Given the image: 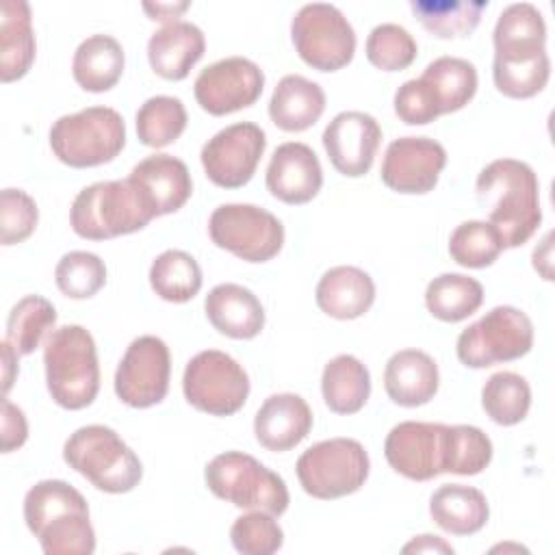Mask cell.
Wrapping results in <instances>:
<instances>
[{"mask_svg": "<svg viewBox=\"0 0 555 555\" xmlns=\"http://www.w3.org/2000/svg\"><path fill=\"white\" fill-rule=\"evenodd\" d=\"M494 87L514 100L540 93L551 76L546 54V24L540 9L531 2L505 7L494 24Z\"/></svg>", "mask_w": 555, "mask_h": 555, "instance_id": "6da1fadb", "label": "cell"}, {"mask_svg": "<svg viewBox=\"0 0 555 555\" xmlns=\"http://www.w3.org/2000/svg\"><path fill=\"white\" fill-rule=\"evenodd\" d=\"M475 195L505 247H520L542 223L540 182L525 160L496 158L488 163L477 176Z\"/></svg>", "mask_w": 555, "mask_h": 555, "instance_id": "7a4b0ae2", "label": "cell"}, {"mask_svg": "<svg viewBox=\"0 0 555 555\" xmlns=\"http://www.w3.org/2000/svg\"><path fill=\"white\" fill-rule=\"evenodd\" d=\"M24 520L46 555H91L95 551L87 499L63 479H41L26 492Z\"/></svg>", "mask_w": 555, "mask_h": 555, "instance_id": "3957f363", "label": "cell"}, {"mask_svg": "<svg viewBox=\"0 0 555 555\" xmlns=\"http://www.w3.org/2000/svg\"><path fill=\"white\" fill-rule=\"evenodd\" d=\"M154 217V208L130 178L93 182L74 197L69 208L72 230L89 241L132 234Z\"/></svg>", "mask_w": 555, "mask_h": 555, "instance_id": "277c9868", "label": "cell"}, {"mask_svg": "<svg viewBox=\"0 0 555 555\" xmlns=\"http://www.w3.org/2000/svg\"><path fill=\"white\" fill-rule=\"evenodd\" d=\"M43 366L48 392L61 408L82 410L98 397V349L91 332L82 325H63L48 334Z\"/></svg>", "mask_w": 555, "mask_h": 555, "instance_id": "5b68a950", "label": "cell"}, {"mask_svg": "<svg viewBox=\"0 0 555 555\" xmlns=\"http://www.w3.org/2000/svg\"><path fill=\"white\" fill-rule=\"evenodd\" d=\"M63 460L98 490L111 494L130 492L143 477L137 453L106 425L78 427L63 444Z\"/></svg>", "mask_w": 555, "mask_h": 555, "instance_id": "8992f818", "label": "cell"}, {"mask_svg": "<svg viewBox=\"0 0 555 555\" xmlns=\"http://www.w3.org/2000/svg\"><path fill=\"white\" fill-rule=\"evenodd\" d=\"M126 145V121L111 106H89L59 117L50 128L54 156L76 169L111 163Z\"/></svg>", "mask_w": 555, "mask_h": 555, "instance_id": "52a82bcc", "label": "cell"}, {"mask_svg": "<svg viewBox=\"0 0 555 555\" xmlns=\"http://www.w3.org/2000/svg\"><path fill=\"white\" fill-rule=\"evenodd\" d=\"M204 479L217 499L243 509H262L282 516L291 501L284 479L243 451L215 455L206 464Z\"/></svg>", "mask_w": 555, "mask_h": 555, "instance_id": "ba28073f", "label": "cell"}, {"mask_svg": "<svg viewBox=\"0 0 555 555\" xmlns=\"http://www.w3.org/2000/svg\"><path fill=\"white\" fill-rule=\"evenodd\" d=\"M295 470L306 494L330 501L360 490L369 477L371 460L358 440L330 438L308 447Z\"/></svg>", "mask_w": 555, "mask_h": 555, "instance_id": "9c48e42d", "label": "cell"}, {"mask_svg": "<svg viewBox=\"0 0 555 555\" xmlns=\"http://www.w3.org/2000/svg\"><path fill=\"white\" fill-rule=\"evenodd\" d=\"M533 347V323L514 306H496L457 336V358L468 369L518 360Z\"/></svg>", "mask_w": 555, "mask_h": 555, "instance_id": "30bf717a", "label": "cell"}, {"mask_svg": "<svg viewBox=\"0 0 555 555\" xmlns=\"http://www.w3.org/2000/svg\"><path fill=\"white\" fill-rule=\"evenodd\" d=\"M291 39L301 61L319 72L345 67L356 52L351 22L330 2L304 4L291 22Z\"/></svg>", "mask_w": 555, "mask_h": 555, "instance_id": "8fae6325", "label": "cell"}, {"mask_svg": "<svg viewBox=\"0 0 555 555\" xmlns=\"http://www.w3.org/2000/svg\"><path fill=\"white\" fill-rule=\"evenodd\" d=\"M182 390L195 410L212 416H230L245 405L249 377L230 353L204 349L186 362Z\"/></svg>", "mask_w": 555, "mask_h": 555, "instance_id": "7c38bea8", "label": "cell"}, {"mask_svg": "<svg viewBox=\"0 0 555 555\" xmlns=\"http://www.w3.org/2000/svg\"><path fill=\"white\" fill-rule=\"evenodd\" d=\"M210 241L245 262H267L284 245L282 221L254 204H221L208 219Z\"/></svg>", "mask_w": 555, "mask_h": 555, "instance_id": "4fadbf2b", "label": "cell"}, {"mask_svg": "<svg viewBox=\"0 0 555 555\" xmlns=\"http://www.w3.org/2000/svg\"><path fill=\"white\" fill-rule=\"evenodd\" d=\"M171 356L163 338L145 334L134 338L115 371V395L130 408H152L169 390Z\"/></svg>", "mask_w": 555, "mask_h": 555, "instance_id": "5bb4252c", "label": "cell"}, {"mask_svg": "<svg viewBox=\"0 0 555 555\" xmlns=\"http://www.w3.org/2000/svg\"><path fill=\"white\" fill-rule=\"evenodd\" d=\"M267 134L254 121H238L212 134L199 154L210 182L223 189H238L251 180L264 154Z\"/></svg>", "mask_w": 555, "mask_h": 555, "instance_id": "9a60e30c", "label": "cell"}, {"mask_svg": "<svg viewBox=\"0 0 555 555\" xmlns=\"http://www.w3.org/2000/svg\"><path fill=\"white\" fill-rule=\"evenodd\" d=\"M262 87L264 74L251 59L225 56L197 74L193 93L206 113L221 117L251 106Z\"/></svg>", "mask_w": 555, "mask_h": 555, "instance_id": "2e32d148", "label": "cell"}, {"mask_svg": "<svg viewBox=\"0 0 555 555\" xmlns=\"http://www.w3.org/2000/svg\"><path fill=\"white\" fill-rule=\"evenodd\" d=\"M386 462L412 481H429L447 473V425L403 421L384 442Z\"/></svg>", "mask_w": 555, "mask_h": 555, "instance_id": "e0dca14e", "label": "cell"}, {"mask_svg": "<svg viewBox=\"0 0 555 555\" xmlns=\"http://www.w3.org/2000/svg\"><path fill=\"white\" fill-rule=\"evenodd\" d=\"M447 165V150L429 137L395 139L382 160V182L397 191L421 195L429 193Z\"/></svg>", "mask_w": 555, "mask_h": 555, "instance_id": "ac0fdd59", "label": "cell"}, {"mask_svg": "<svg viewBox=\"0 0 555 555\" xmlns=\"http://www.w3.org/2000/svg\"><path fill=\"white\" fill-rule=\"evenodd\" d=\"M321 139L334 169L347 178H360L375 160L382 128L369 113L343 111L325 126Z\"/></svg>", "mask_w": 555, "mask_h": 555, "instance_id": "d6986e66", "label": "cell"}, {"mask_svg": "<svg viewBox=\"0 0 555 555\" xmlns=\"http://www.w3.org/2000/svg\"><path fill=\"white\" fill-rule=\"evenodd\" d=\"M267 189L284 204H306L321 191L323 169L314 150L299 141H286L271 154Z\"/></svg>", "mask_w": 555, "mask_h": 555, "instance_id": "ffe728a7", "label": "cell"}, {"mask_svg": "<svg viewBox=\"0 0 555 555\" xmlns=\"http://www.w3.org/2000/svg\"><path fill=\"white\" fill-rule=\"evenodd\" d=\"M312 429V410L295 392H278L262 401L254 418L256 440L275 453L297 447Z\"/></svg>", "mask_w": 555, "mask_h": 555, "instance_id": "44dd1931", "label": "cell"}, {"mask_svg": "<svg viewBox=\"0 0 555 555\" xmlns=\"http://www.w3.org/2000/svg\"><path fill=\"white\" fill-rule=\"evenodd\" d=\"M145 195L156 217L180 210L193 193L189 167L171 154H152L137 163L128 176Z\"/></svg>", "mask_w": 555, "mask_h": 555, "instance_id": "7402d4cb", "label": "cell"}, {"mask_svg": "<svg viewBox=\"0 0 555 555\" xmlns=\"http://www.w3.org/2000/svg\"><path fill=\"white\" fill-rule=\"evenodd\" d=\"M206 39L199 26L184 20L163 24L147 41V61L165 80H182L204 56Z\"/></svg>", "mask_w": 555, "mask_h": 555, "instance_id": "603a6c76", "label": "cell"}, {"mask_svg": "<svg viewBox=\"0 0 555 555\" xmlns=\"http://www.w3.org/2000/svg\"><path fill=\"white\" fill-rule=\"evenodd\" d=\"M204 310L210 325L230 338L249 340L264 327V308L260 299L245 286L225 282L208 291Z\"/></svg>", "mask_w": 555, "mask_h": 555, "instance_id": "cb8c5ba5", "label": "cell"}, {"mask_svg": "<svg viewBox=\"0 0 555 555\" xmlns=\"http://www.w3.org/2000/svg\"><path fill=\"white\" fill-rule=\"evenodd\" d=\"M438 364L421 349H401L386 362L384 388L397 405L416 408L427 403L438 392Z\"/></svg>", "mask_w": 555, "mask_h": 555, "instance_id": "d4e9b609", "label": "cell"}, {"mask_svg": "<svg viewBox=\"0 0 555 555\" xmlns=\"http://www.w3.org/2000/svg\"><path fill=\"white\" fill-rule=\"evenodd\" d=\"M314 299L317 306L332 319H358L369 312L375 301V282L360 267L338 264L321 275Z\"/></svg>", "mask_w": 555, "mask_h": 555, "instance_id": "484cf974", "label": "cell"}, {"mask_svg": "<svg viewBox=\"0 0 555 555\" xmlns=\"http://www.w3.org/2000/svg\"><path fill=\"white\" fill-rule=\"evenodd\" d=\"M325 111V91L301 74L284 76L269 100L271 121L286 132L308 130Z\"/></svg>", "mask_w": 555, "mask_h": 555, "instance_id": "4316f807", "label": "cell"}, {"mask_svg": "<svg viewBox=\"0 0 555 555\" xmlns=\"http://www.w3.org/2000/svg\"><path fill=\"white\" fill-rule=\"evenodd\" d=\"M431 520L451 535H473L490 518V505L481 490L464 483H444L429 499Z\"/></svg>", "mask_w": 555, "mask_h": 555, "instance_id": "83f0119b", "label": "cell"}, {"mask_svg": "<svg viewBox=\"0 0 555 555\" xmlns=\"http://www.w3.org/2000/svg\"><path fill=\"white\" fill-rule=\"evenodd\" d=\"M35 30L26 0H4L0 20V80L22 78L35 61Z\"/></svg>", "mask_w": 555, "mask_h": 555, "instance_id": "f1b7e54d", "label": "cell"}, {"mask_svg": "<svg viewBox=\"0 0 555 555\" xmlns=\"http://www.w3.org/2000/svg\"><path fill=\"white\" fill-rule=\"evenodd\" d=\"M126 56L121 43L111 35H91L82 39L72 59L74 80L91 93L108 91L124 74Z\"/></svg>", "mask_w": 555, "mask_h": 555, "instance_id": "f546056e", "label": "cell"}, {"mask_svg": "<svg viewBox=\"0 0 555 555\" xmlns=\"http://www.w3.org/2000/svg\"><path fill=\"white\" fill-rule=\"evenodd\" d=\"M321 392L325 405L336 414H356L371 395V373L351 353H340L323 366Z\"/></svg>", "mask_w": 555, "mask_h": 555, "instance_id": "4dcf8cb0", "label": "cell"}, {"mask_svg": "<svg viewBox=\"0 0 555 555\" xmlns=\"http://www.w3.org/2000/svg\"><path fill=\"white\" fill-rule=\"evenodd\" d=\"M418 78L431 91L440 115L464 108L477 91V69L460 56L434 59Z\"/></svg>", "mask_w": 555, "mask_h": 555, "instance_id": "1f68e13d", "label": "cell"}, {"mask_svg": "<svg viewBox=\"0 0 555 555\" xmlns=\"http://www.w3.org/2000/svg\"><path fill=\"white\" fill-rule=\"evenodd\" d=\"M483 304V286L464 273H440L425 288V306L444 323L468 319Z\"/></svg>", "mask_w": 555, "mask_h": 555, "instance_id": "d6a6232c", "label": "cell"}, {"mask_svg": "<svg viewBox=\"0 0 555 555\" xmlns=\"http://www.w3.org/2000/svg\"><path fill=\"white\" fill-rule=\"evenodd\" d=\"M202 269L197 260L182 249H165L150 267L152 291L171 304L193 299L202 288Z\"/></svg>", "mask_w": 555, "mask_h": 555, "instance_id": "836d02e7", "label": "cell"}, {"mask_svg": "<svg viewBox=\"0 0 555 555\" xmlns=\"http://www.w3.org/2000/svg\"><path fill=\"white\" fill-rule=\"evenodd\" d=\"M416 20L429 30L434 37L453 39L468 37L479 20L488 2L479 0H414L410 2Z\"/></svg>", "mask_w": 555, "mask_h": 555, "instance_id": "e575fe53", "label": "cell"}, {"mask_svg": "<svg viewBox=\"0 0 555 555\" xmlns=\"http://www.w3.org/2000/svg\"><path fill=\"white\" fill-rule=\"evenodd\" d=\"M481 405L496 425H516L531 408L529 382L514 371L492 373L481 388Z\"/></svg>", "mask_w": 555, "mask_h": 555, "instance_id": "d590c367", "label": "cell"}, {"mask_svg": "<svg viewBox=\"0 0 555 555\" xmlns=\"http://www.w3.org/2000/svg\"><path fill=\"white\" fill-rule=\"evenodd\" d=\"M56 323L54 306L41 295L22 297L9 312L7 338L20 356L33 353Z\"/></svg>", "mask_w": 555, "mask_h": 555, "instance_id": "8d00e7d4", "label": "cell"}, {"mask_svg": "<svg viewBox=\"0 0 555 555\" xmlns=\"http://www.w3.org/2000/svg\"><path fill=\"white\" fill-rule=\"evenodd\" d=\"M186 128V108L180 98L152 95L137 111V134L147 147L173 143Z\"/></svg>", "mask_w": 555, "mask_h": 555, "instance_id": "74e56055", "label": "cell"}, {"mask_svg": "<svg viewBox=\"0 0 555 555\" xmlns=\"http://www.w3.org/2000/svg\"><path fill=\"white\" fill-rule=\"evenodd\" d=\"M505 249L499 230L481 219L462 221L449 236L451 258L466 269L490 267Z\"/></svg>", "mask_w": 555, "mask_h": 555, "instance_id": "f35d334b", "label": "cell"}, {"mask_svg": "<svg viewBox=\"0 0 555 555\" xmlns=\"http://www.w3.org/2000/svg\"><path fill=\"white\" fill-rule=\"evenodd\" d=\"M59 291L72 299H89L106 284V264L91 251H67L54 269Z\"/></svg>", "mask_w": 555, "mask_h": 555, "instance_id": "ab89813d", "label": "cell"}, {"mask_svg": "<svg viewBox=\"0 0 555 555\" xmlns=\"http://www.w3.org/2000/svg\"><path fill=\"white\" fill-rule=\"evenodd\" d=\"M492 440L475 425H447V473L477 475L492 460Z\"/></svg>", "mask_w": 555, "mask_h": 555, "instance_id": "60d3db41", "label": "cell"}, {"mask_svg": "<svg viewBox=\"0 0 555 555\" xmlns=\"http://www.w3.org/2000/svg\"><path fill=\"white\" fill-rule=\"evenodd\" d=\"M418 46L410 30L399 24L384 22L377 24L366 37V59L371 65L384 72H399L412 65Z\"/></svg>", "mask_w": 555, "mask_h": 555, "instance_id": "b9f144b4", "label": "cell"}, {"mask_svg": "<svg viewBox=\"0 0 555 555\" xmlns=\"http://www.w3.org/2000/svg\"><path fill=\"white\" fill-rule=\"evenodd\" d=\"M230 540L243 555H271L282 548L284 531L273 514L251 509L232 522Z\"/></svg>", "mask_w": 555, "mask_h": 555, "instance_id": "7bdbcfd3", "label": "cell"}, {"mask_svg": "<svg viewBox=\"0 0 555 555\" xmlns=\"http://www.w3.org/2000/svg\"><path fill=\"white\" fill-rule=\"evenodd\" d=\"M39 221L35 199L22 189H2L0 193V241L15 245L26 241Z\"/></svg>", "mask_w": 555, "mask_h": 555, "instance_id": "ee69618b", "label": "cell"}, {"mask_svg": "<svg viewBox=\"0 0 555 555\" xmlns=\"http://www.w3.org/2000/svg\"><path fill=\"white\" fill-rule=\"evenodd\" d=\"M395 113L401 121L410 126H425L434 119L440 117V111L434 102L431 91L421 78L405 80L397 91H395Z\"/></svg>", "mask_w": 555, "mask_h": 555, "instance_id": "f6af8a7d", "label": "cell"}, {"mask_svg": "<svg viewBox=\"0 0 555 555\" xmlns=\"http://www.w3.org/2000/svg\"><path fill=\"white\" fill-rule=\"evenodd\" d=\"M28 438V423L24 412L2 397V429H0V449L2 453H11L20 449Z\"/></svg>", "mask_w": 555, "mask_h": 555, "instance_id": "bcb514c9", "label": "cell"}, {"mask_svg": "<svg viewBox=\"0 0 555 555\" xmlns=\"http://www.w3.org/2000/svg\"><path fill=\"white\" fill-rule=\"evenodd\" d=\"M403 553H447V555H453V546L438 538V535H431V533H423V535H416L412 538L403 548Z\"/></svg>", "mask_w": 555, "mask_h": 555, "instance_id": "7dc6e473", "label": "cell"}, {"mask_svg": "<svg viewBox=\"0 0 555 555\" xmlns=\"http://www.w3.org/2000/svg\"><path fill=\"white\" fill-rule=\"evenodd\" d=\"M2 395L7 397L17 377V351L9 340H2Z\"/></svg>", "mask_w": 555, "mask_h": 555, "instance_id": "c3c4849f", "label": "cell"}, {"mask_svg": "<svg viewBox=\"0 0 555 555\" xmlns=\"http://www.w3.org/2000/svg\"><path fill=\"white\" fill-rule=\"evenodd\" d=\"M143 9L152 15V20L173 22V17H178L182 11L189 9V2H178V4H173V2H156V4L143 2Z\"/></svg>", "mask_w": 555, "mask_h": 555, "instance_id": "681fc988", "label": "cell"}, {"mask_svg": "<svg viewBox=\"0 0 555 555\" xmlns=\"http://www.w3.org/2000/svg\"><path fill=\"white\" fill-rule=\"evenodd\" d=\"M494 551H527V548H522L518 544H499V546H492V553Z\"/></svg>", "mask_w": 555, "mask_h": 555, "instance_id": "f907efd6", "label": "cell"}]
</instances>
